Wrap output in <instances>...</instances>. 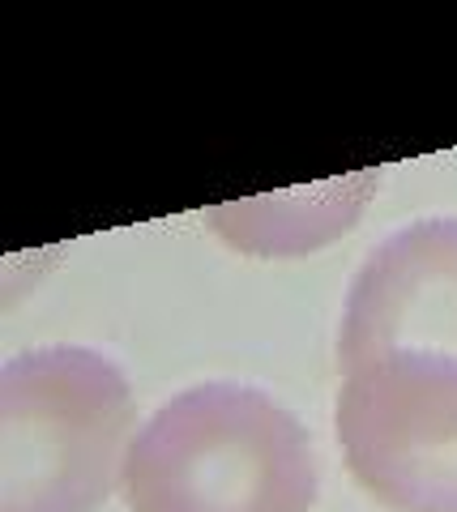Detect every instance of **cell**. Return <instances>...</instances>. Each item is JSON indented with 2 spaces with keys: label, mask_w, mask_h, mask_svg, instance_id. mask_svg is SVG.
<instances>
[{
  "label": "cell",
  "mask_w": 457,
  "mask_h": 512,
  "mask_svg": "<svg viewBox=\"0 0 457 512\" xmlns=\"http://www.w3.org/2000/svg\"><path fill=\"white\" fill-rule=\"evenodd\" d=\"M334 431L389 512H457V218L376 239L338 320Z\"/></svg>",
  "instance_id": "1"
},
{
  "label": "cell",
  "mask_w": 457,
  "mask_h": 512,
  "mask_svg": "<svg viewBox=\"0 0 457 512\" xmlns=\"http://www.w3.org/2000/svg\"><path fill=\"white\" fill-rule=\"evenodd\" d=\"M381 188V171H355L346 180L308 188H282L270 197L227 201L206 214L210 231L227 248L248 256H304L334 244L364 214L368 197Z\"/></svg>",
  "instance_id": "4"
},
{
  "label": "cell",
  "mask_w": 457,
  "mask_h": 512,
  "mask_svg": "<svg viewBox=\"0 0 457 512\" xmlns=\"http://www.w3.org/2000/svg\"><path fill=\"white\" fill-rule=\"evenodd\" d=\"M137 436L133 384L94 346L47 342L0 367V512H94Z\"/></svg>",
  "instance_id": "3"
},
{
  "label": "cell",
  "mask_w": 457,
  "mask_h": 512,
  "mask_svg": "<svg viewBox=\"0 0 457 512\" xmlns=\"http://www.w3.org/2000/svg\"><path fill=\"white\" fill-rule=\"evenodd\" d=\"M120 495L129 512H312L321 466L287 402L244 380H206L137 427Z\"/></svg>",
  "instance_id": "2"
}]
</instances>
